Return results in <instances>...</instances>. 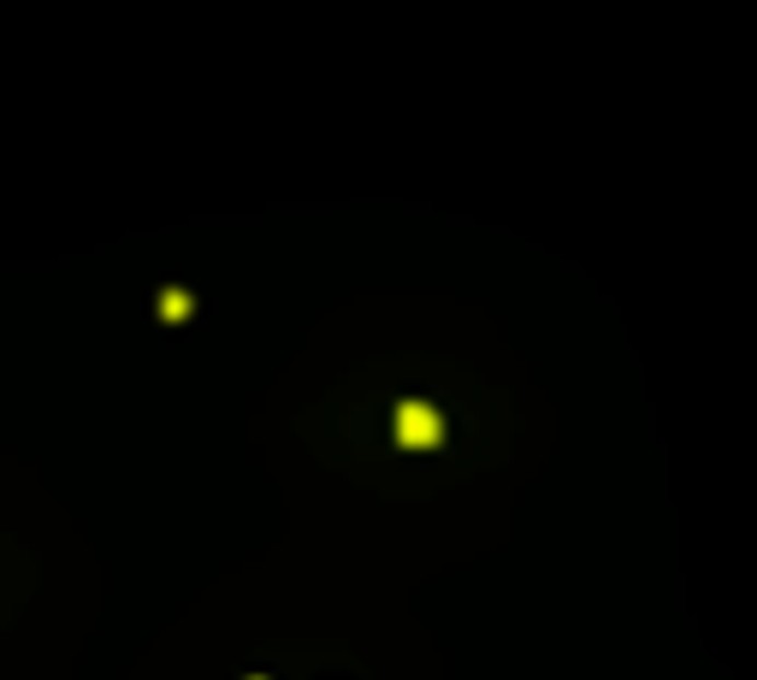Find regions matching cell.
Listing matches in <instances>:
<instances>
[{
    "label": "cell",
    "instance_id": "1",
    "mask_svg": "<svg viewBox=\"0 0 757 680\" xmlns=\"http://www.w3.org/2000/svg\"><path fill=\"white\" fill-rule=\"evenodd\" d=\"M444 438V421L432 402H403L397 409V444H409V450H432V444Z\"/></svg>",
    "mask_w": 757,
    "mask_h": 680
}]
</instances>
